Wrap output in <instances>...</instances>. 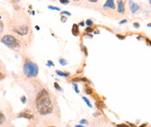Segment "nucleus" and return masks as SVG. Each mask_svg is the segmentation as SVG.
<instances>
[{
	"instance_id": "28",
	"label": "nucleus",
	"mask_w": 151,
	"mask_h": 127,
	"mask_svg": "<svg viewBox=\"0 0 151 127\" xmlns=\"http://www.w3.org/2000/svg\"><path fill=\"white\" fill-rule=\"evenodd\" d=\"M116 36L118 37L119 39H120V40H124V39H125V36H124V35H120V34H117Z\"/></svg>"
},
{
	"instance_id": "37",
	"label": "nucleus",
	"mask_w": 151,
	"mask_h": 127,
	"mask_svg": "<svg viewBox=\"0 0 151 127\" xmlns=\"http://www.w3.org/2000/svg\"><path fill=\"white\" fill-rule=\"evenodd\" d=\"M84 24H85V22H84V21H81L79 25H80V26H84Z\"/></svg>"
},
{
	"instance_id": "19",
	"label": "nucleus",
	"mask_w": 151,
	"mask_h": 127,
	"mask_svg": "<svg viewBox=\"0 0 151 127\" xmlns=\"http://www.w3.org/2000/svg\"><path fill=\"white\" fill-rule=\"evenodd\" d=\"M94 32V29L92 28V27H87L86 29H85V32H87V33H89V32Z\"/></svg>"
},
{
	"instance_id": "42",
	"label": "nucleus",
	"mask_w": 151,
	"mask_h": 127,
	"mask_svg": "<svg viewBox=\"0 0 151 127\" xmlns=\"http://www.w3.org/2000/svg\"><path fill=\"white\" fill-rule=\"evenodd\" d=\"M147 27H150V28H151V22H150V23H148V24H147Z\"/></svg>"
},
{
	"instance_id": "22",
	"label": "nucleus",
	"mask_w": 151,
	"mask_h": 127,
	"mask_svg": "<svg viewBox=\"0 0 151 127\" xmlns=\"http://www.w3.org/2000/svg\"><path fill=\"white\" fill-rule=\"evenodd\" d=\"M61 15H67V16H72V14L69 12V11H66V10H64V11H61Z\"/></svg>"
},
{
	"instance_id": "11",
	"label": "nucleus",
	"mask_w": 151,
	"mask_h": 127,
	"mask_svg": "<svg viewBox=\"0 0 151 127\" xmlns=\"http://www.w3.org/2000/svg\"><path fill=\"white\" fill-rule=\"evenodd\" d=\"M5 122H6L5 114H4L2 111H0V124H3V123H4Z\"/></svg>"
},
{
	"instance_id": "23",
	"label": "nucleus",
	"mask_w": 151,
	"mask_h": 127,
	"mask_svg": "<svg viewBox=\"0 0 151 127\" xmlns=\"http://www.w3.org/2000/svg\"><path fill=\"white\" fill-rule=\"evenodd\" d=\"M47 65L48 66V67H53V66H54V63H53L52 60H47Z\"/></svg>"
},
{
	"instance_id": "29",
	"label": "nucleus",
	"mask_w": 151,
	"mask_h": 127,
	"mask_svg": "<svg viewBox=\"0 0 151 127\" xmlns=\"http://www.w3.org/2000/svg\"><path fill=\"white\" fill-rule=\"evenodd\" d=\"M134 26H135V28H136V29H138V28L140 27V24H139L138 22H134Z\"/></svg>"
},
{
	"instance_id": "15",
	"label": "nucleus",
	"mask_w": 151,
	"mask_h": 127,
	"mask_svg": "<svg viewBox=\"0 0 151 127\" xmlns=\"http://www.w3.org/2000/svg\"><path fill=\"white\" fill-rule=\"evenodd\" d=\"M84 92H85V94L86 95H92L93 94V90L90 88V87H85V90H84Z\"/></svg>"
},
{
	"instance_id": "10",
	"label": "nucleus",
	"mask_w": 151,
	"mask_h": 127,
	"mask_svg": "<svg viewBox=\"0 0 151 127\" xmlns=\"http://www.w3.org/2000/svg\"><path fill=\"white\" fill-rule=\"evenodd\" d=\"M56 73L58 75V76H61V77H69L70 76V72H64V71H56Z\"/></svg>"
},
{
	"instance_id": "12",
	"label": "nucleus",
	"mask_w": 151,
	"mask_h": 127,
	"mask_svg": "<svg viewBox=\"0 0 151 127\" xmlns=\"http://www.w3.org/2000/svg\"><path fill=\"white\" fill-rule=\"evenodd\" d=\"M80 81H82V82H85V83H87L88 82V80L86 79V78H73L72 80V83H75V82H80Z\"/></svg>"
},
{
	"instance_id": "44",
	"label": "nucleus",
	"mask_w": 151,
	"mask_h": 127,
	"mask_svg": "<svg viewBox=\"0 0 151 127\" xmlns=\"http://www.w3.org/2000/svg\"><path fill=\"white\" fill-rule=\"evenodd\" d=\"M149 4H151V0H149Z\"/></svg>"
},
{
	"instance_id": "43",
	"label": "nucleus",
	"mask_w": 151,
	"mask_h": 127,
	"mask_svg": "<svg viewBox=\"0 0 151 127\" xmlns=\"http://www.w3.org/2000/svg\"><path fill=\"white\" fill-rule=\"evenodd\" d=\"M73 1H75V2H78V1H80V0H73Z\"/></svg>"
},
{
	"instance_id": "41",
	"label": "nucleus",
	"mask_w": 151,
	"mask_h": 127,
	"mask_svg": "<svg viewBox=\"0 0 151 127\" xmlns=\"http://www.w3.org/2000/svg\"><path fill=\"white\" fill-rule=\"evenodd\" d=\"M35 29H36V30H39L40 28H39V26H37V25H36V26H35Z\"/></svg>"
},
{
	"instance_id": "36",
	"label": "nucleus",
	"mask_w": 151,
	"mask_h": 127,
	"mask_svg": "<svg viewBox=\"0 0 151 127\" xmlns=\"http://www.w3.org/2000/svg\"><path fill=\"white\" fill-rule=\"evenodd\" d=\"M126 22H127V20H123V21H120V24H124V23H126Z\"/></svg>"
},
{
	"instance_id": "30",
	"label": "nucleus",
	"mask_w": 151,
	"mask_h": 127,
	"mask_svg": "<svg viewBox=\"0 0 151 127\" xmlns=\"http://www.w3.org/2000/svg\"><path fill=\"white\" fill-rule=\"evenodd\" d=\"M81 124H88V122L86 120H81Z\"/></svg>"
},
{
	"instance_id": "6",
	"label": "nucleus",
	"mask_w": 151,
	"mask_h": 127,
	"mask_svg": "<svg viewBox=\"0 0 151 127\" xmlns=\"http://www.w3.org/2000/svg\"><path fill=\"white\" fill-rule=\"evenodd\" d=\"M129 8H130V10L132 13H136L137 11L139 10V8H140L139 5L136 4V3H135V2L132 1V0L129 1Z\"/></svg>"
},
{
	"instance_id": "17",
	"label": "nucleus",
	"mask_w": 151,
	"mask_h": 127,
	"mask_svg": "<svg viewBox=\"0 0 151 127\" xmlns=\"http://www.w3.org/2000/svg\"><path fill=\"white\" fill-rule=\"evenodd\" d=\"M85 23H86V25H87L88 27H92L93 25H94V22L91 21V20H86Z\"/></svg>"
},
{
	"instance_id": "24",
	"label": "nucleus",
	"mask_w": 151,
	"mask_h": 127,
	"mask_svg": "<svg viewBox=\"0 0 151 127\" xmlns=\"http://www.w3.org/2000/svg\"><path fill=\"white\" fill-rule=\"evenodd\" d=\"M60 21H61V22L65 23V22L67 21V18L65 16H63V15H61V17H60Z\"/></svg>"
},
{
	"instance_id": "31",
	"label": "nucleus",
	"mask_w": 151,
	"mask_h": 127,
	"mask_svg": "<svg viewBox=\"0 0 151 127\" xmlns=\"http://www.w3.org/2000/svg\"><path fill=\"white\" fill-rule=\"evenodd\" d=\"M3 28H4V24H3V22L0 21V32H2L3 31Z\"/></svg>"
},
{
	"instance_id": "40",
	"label": "nucleus",
	"mask_w": 151,
	"mask_h": 127,
	"mask_svg": "<svg viewBox=\"0 0 151 127\" xmlns=\"http://www.w3.org/2000/svg\"><path fill=\"white\" fill-rule=\"evenodd\" d=\"M75 127H84V126H83L82 124H78V125H75Z\"/></svg>"
},
{
	"instance_id": "18",
	"label": "nucleus",
	"mask_w": 151,
	"mask_h": 127,
	"mask_svg": "<svg viewBox=\"0 0 151 127\" xmlns=\"http://www.w3.org/2000/svg\"><path fill=\"white\" fill-rule=\"evenodd\" d=\"M54 87L57 89V90H58V91H62V88L59 86V85L57 84V83H54Z\"/></svg>"
},
{
	"instance_id": "45",
	"label": "nucleus",
	"mask_w": 151,
	"mask_h": 127,
	"mask_svg": "<svg viewBox=\"0 0 151 127\" xmlns=\"http://www.w3.org/2000/svg\"><path fill=\"white\" fill-rule=\"evenodd\" d=\"M48 127H56V126H48Z\"/></svg>"
},
{
	"instance_id": "1",
	"label": "nucleus",
	"mask_w": 151,
	"mask_h": 127,
	"mask_svg": "<svg viewBox=\"0 0 151 127\" xmlns=\"http://www.w3.org/2000/svg\"><path fill=\"white\" fill-rule=\"evenodd\" d=\"M35 105H36L37 111L41 115H48L52 113L53 111V103L51 100L50 95L47 89H41L40 92L37 94L35 98Z\"/></svg>"
},
{
	"instance_id": "20",
	"label": "nucleus",
	"mask_w": 151,
	"mask_h": 127,
	"mask_svg": "<svg viewBox=\"0 0 151 127\" xmlns=\"http://www.w3.org/2000/svg\"><path fill=\"white\" fill-rule=\"evenodd\" d=\"M59 3L62 4V5H67V4L70 3V1L69 0H59Z\"/></svg>"
},
{
	"instance_id": "38",
	"label": "nucleus",
	"mask_w": 151,
	"mask_h": 127,
	"mask_svg": "<svg viewBox=\"0 0 151 127\" xmlns=\"http://www.w3.org/2000/svg\"><path fill=\"white\" fill-rule=\"evenodd\" d=\"M146 125H147V123L146 122V123H143V124H142V125H140L139 127H146Z\"/></svg>"
},
{
	"instance_id": "39",
	"label": "nucleus",
	"mask_w": 151,
	"mask_h": 127,
	"mask_svg": "<svg viewBox=\"0 0 151 127\" xmlns=\"http://www.w3.org/2000/svg\"><path fill=\"white\" fill-rule=\"evenodd\" d=\"M90 2H92V3H95V2H97V0H89Z\"/></svg>"
},
{
	"instance_id": "26",
	"label": "nucleus",
	"mask_w": 151,
	"mask_h": 127,
	"mask_svg": "<svg viewBox=\"0 0 151 127\" xmlns=\"http://www.w3.org/2000/svg\"><path fill=\"white\" fill-rule=\"evenodd\" d=\"M26 96H24V95H22V96H21V102H22V103H23V104H25V103H26Z\"/></svg>"
},
{
	"instance_id": "3",
	"label": "nucleus",
	"mask_w": 151,
	"mask_h": 127,
	"mask_svg": "<svg viewBox=\"0 0 151 127\" xmlns=\"http://www.w3.org/2000/svg\"><path fill=\"white\" fill-rule=\"evenodd\" d=\"M1 42L3 43L5 46H7L8 48H12V49H16V48H19L21 44L20 41L13 35L10 34H6L4 36L1 38Z\"/></svg>"
},
{
	"instance_id": "34",
	"label": "nucleus",
	"mask_w": 151,
	"mask_h": 127,
	"mask_svg": "<svg viewBox=\"0 0 151 127\" xmlns=\"http://www.w3.org/2000/svg\"><path fill=\"white\" fill-rule=\"evenodd\" d=\"M84 36H89V37H91V38H92V37H93V35H92V34H90V33L85 32V33H84Z\"/></svg>"
},
{
	"instance_id": "21",
	"label": "nucleus",
	"mask_w": 151,
	"mask_h": 127,
	"mask_svg": "<svg viewBox=\"0 0 151 127\" xmlns=\"http://www.w3.org/2000/svg\"><path fill=\"white\" fill-rule=\"evenodd\" d=\"M96 107L98 108L99 110H101L104 106H103V103H101V102H96Z\"/></svg>"
},
{
	"instance_id": "16",
	"label": "nucleus",
	"mask_w": 151,
	"mask_h": 127,
	"mask_svg": "<svg viewBox=\"0 0 151 127\" xmlns=\"http://www.w3.org/2000/svg\"><path fill=\"white\" fill-rule=\"evenodd\" d=\"M47 8H48L49 9H51V10L60 11V8H57V7H54V6H48Z\"/></svg>"
},
{
	"instance_id": "33",
	"label": "nucleus",
	"mask_w": 151,
	"mask_h": 127,
	"mask_svg": "<svg viewBox=\"0 0 151 127\" xmlns=\"http://www.w3.org/2000/svg\"><path fill=\"white\" fill-rule=\"evenodd\" d=\"M4 78H5V75L2 73V72H0V81L2 79H4Z\"/></svg>"
},
{
	"instance_id": "32",
	"label": "nucleus",
	"mask_w": 151,
	"mask_h": 127,
	"mask_svg": "<svg viewBox=\"0 0 151 127\" xmlns=\"http://www.w3.org/2000/svg\"><path fill=\"white\" fill-rule=\"evenodd\" d=\"M146 42L147 43V45H148V46H150L151 47V40H149L148 38H146Z\"/></svg>"
},
{
	"instance_id": "25",
	"label": "nucleus",
	"mask_w": 151,
	"mask_h": 127,
	"mask_svg": "<svg viewBox=\"0 0 151 127\" xmlns=\"http://www.w3.org/2000/svg\"><path fill=\"white\" fill-rule=\"evenodd\" d=\"M81 48H82V49H83V52H84V54H85V56H87V49H86V48H84V46H83V45H81Z\"/></svg>"
},
{
	"instance_id": "35",
	"label": "nucleus",
	"mask_w": 151,
	"mask_h": 127,
	"mask_svg": "<svg viewBox=\"0 0 151 127\" xmlns=\"http://www.w3.org/2000/svg\"><path fill=\"white\" fill-rule=\"evenodd\" d=\"M117 127H128V126H127L126 124H118Z\"/></svg>"
},
{
	"instance_id": "8",
	"label": "nucleus",
	"mask_w": 151,
	"mask_h": 127,
	"mask_svg": "<svg viewBox=\"0 0 151 127\" xmlns=\"http://www.w3.org/2000/svg\"><path fill=\"white\" fill-rule=\"evenodd\" d=\"M104 8H111V9H115V3L114 0H107L106 3L103 6Z\"/></svg>"
},
{
	"instance_id": "9",
	"label": "nucleus",
	"mask_w": 151,
	"mask_h": 127,
	"mask_svg": "<svg viewBox=\"0 0 151 127\" xmlns=\"http://www.w3.org/2000/svg\"><path fill=\"white\" fill-rule=\"evenodd\" d=\"M72 33L74 36H79L80 34V31H79V25L74 23L72 25Z\"/></svg>"
},
{
	"instance_id": "4",
	"label": "nucleus",
	"mask_w": 151,
	"mask_h": 127,
	"mask_svg": "<svg viewBox=\"0 0 151 127\" xmlns=\"http://www.w3.org/2000/svg\"><path fill=\"white\" fill-rule=\"evenodd\" d=\"M13 32H16L19 35L25 36L29 32V26L26 25V24H23V25H21V26L15 27V28H13Z\"/></svg>"
},
{
	"instance_id": "5",
	"label": "nucleus",
	"mask_w": 151,
	"mask_h": 127,
	"mask_svg": "<svg viewBox=\"0 0 151 127\" xmlns=\"http://www.w3.org/2000/svg\"><path fill=\"white\" fill-rule=\"evenodd\" d=\"M18 118H24L27 120H31L33 118V115L29 111H23L18 114Z\"/></svg>"
},
{
	"instance_id": "13",
	"label": "nucleus",
	"mask_w": 151,
	"mask_h": 127,
	"mask_svg": "<svg viewBox=\"0 0 151 127\" xmlns=\"http://www.w3.org/2000/svg\"><path fill=\"white\" fill-rule=\"evenodd\" d=\"M82 98L83 99V101L86 103V105L89 107V108H92V105H91V102L89 101V99L87 98V97H85V96H82Z\"/></svg>"
},
{
	"instance_id": "2",
	"label": "nucleus",
	"mask_w": 151,
	"mask_h": 127,
	"mask_svg": "<svg viewBox=\"0 0 151 127\" xmlns=\"http://www.w3.org/2000/svg\"><path fill=\"white\" fill-rule=\"evenodd\" d=\"M23 72L24 75L28 78H34L38 75L39 72V68L38 65L34 62H32L29 58L25 59L24 64H23Z\"/></svg>"
},
{
	"instance_id": "7",
	"label": "nucleus",
	"mask_w": 151,
	"mask_h": 127,
	"mask_svg": "<svg viewBox=\"0 0 151 127\" xmlns=\"http://www.w3.org/2000/svg\"><path fill=\"white\" fill-rule=\"evenodd\" d=\"M117 4H118V11L119 13H124L125 11V3L124 0H117Z\"/></svg>"
},
{
	"instance_id": "27",
	"label": "nucleus",
	"mask_w": 151,
	"mask_h": 127,
	"mask_svg": "<svg viewBox=\"0 0 151 127\" xmlns=\"http://www.w3.org/2000/svg\"><path fill=\"white\" fill-rule=\"evenodd\" d=\"M73 86H74V89H75V92L76 93H79V90H78V85H77V84H75V83H72Z\"/></svg>"
},
{
	"instance_id": "14",
	"label": "nucleus",
	"mask_w": 151,
	"mask_h": 127,
	"mask_svg": "<svg viewBox=\"0 0 151 127\" xmlns=\"http://www.w3.org/2000/svg\"><path fill=\"white\" fill-rule=\"evenodd\" d=\"M58 62H59V64H60L61 66H66V65L68 64V61H67L66 59H64V58H60V59L58 60Z\"/></svg>"
}]
</instances>
